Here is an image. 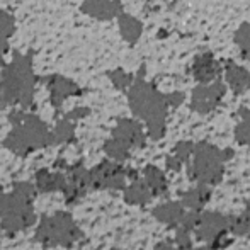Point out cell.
Instances as JSON below:
<instances>
[{
    "label": "cell",
    "instance_id": "cell-22",
    "mask_svg": "<svg viewBox=\"0 0 250 250\" xmlns=\"http://www.w3.org/2000/svg\"><path fill=\"white\" fill-rule=\"evenodd\" d=\"M38 184L43 191H55V189L65 188V177L60 172H48L41 170V174L38 175Z\"/></svg>",
    "mask_w": 250,
    "mask_h": 250
},
{
    "label": "cell",
    "instance_id": "cell-16",
    "mask_svg": "<svg viewBox=\"0 0 250 250\" xmlns=\"http://www.w3.org/2000/svg\"><path fill=\"white\" fill-rule=\"evenodd\" d=\"M225 75H227L228 85L235 94H242L250 89V73L244 66H238L237 63L230 62L225 66Z\"/></svg>",
    "mask_w": 250,
    "mask_h": 250
},
{
    "label": "cell",
    "instance_id": "cell-5",
    "mask_svg": "<svg viewBox=\"0 0 250 250\" xmlns=\"http://www.w3.org/2000/svg\"><path fill=\"white\" fill-rule=\"evenodd\" d=\"M233 235V218L218 211H201L194 225V238H199L209 250L225 249Z\"/></svg>",
    "mask_w": 250,
    "mask_h": 250
},
{
    "label": "cell",
    "instance_id": "cell-14",
    "mask_svg": "<svg viewBox=\"0 0 250 250\" xmlns=\"http://www.w3.org/2000/svg\"><path fill=\"white\" fill-rule=\"evenodd\" d=\"M220 72V65H218V62L213 58L211 53H204V55L196 56L194 65H192V73H194V79L199 83L213 82V80L218 79Z\"/></svg>",
    "mask_w": 250,
    "mask_h": 250
},
{
    "label": "cell",
    "instance_id": "cell-24",
    "mask_svg": "<svg viewBox=\"0 0 250 250\" xmlns=\"http://www.w3.org/2000/svg\"><path fill=\"white\" fill-rule=\"evenodd\" d=\"M233 235L250 238V204L237 218H233Z\"/></svg>",
    "mask_w": 250,
    "mask_h": 250
},
{
    "label": "cell",
    "instance_id": "cell-25",
    "mask_svg": "<svg viewBox=\"0 0 250 250\" xmlns=\"http://www.w3.org/2000/svg\"><path fill=\"white\" fill-rule=\"evenodd\" d=\"M235 43L240 48L242 55L250 62V24H242L235 33Z\"/></svg>",
    "mask_w": 250,
    "mask_h": 250
},
{
    "label": "cell",
    "instance_id": "cell-9",
    "mask_svg": "<svg viewBox=\"0 0 250 250\" xmlns=\"http://www.w3.org/2000/svg\"><path fill=\"white\" fill-rule=\"evenodd\" d=\"M41 82H44L46 89L50 90V101L51 105L60 111L68 97H75L82 94V89L79 87V83H75L73 80L66 79L63 75H58V73H51V75L41 77Z\"/></svg>",
    "mask_w": 250,
    "mask_h": 250
},
{
    "label": "cell",
    "instance_id": "cell-6",
    "mask_svg": "<svg viewBox=\"0 0 250 250\" xmlns=\"http://www.w3.org/2000/svg\"><path fill=\"white\" fill-rule=\"evenodd\" d=\"M0 211L3 214V227L10 230L26 228L33 220L31 211V188L22 184L19 191L5 196L0 201Z\"/></svg>",
    "mask_w": 250,
    "mask_h": 250
},
{
    "label": "cell",
    "instance_id": "cell-15",
    "mask_svg": "<svg viewBox=\"0 0 250 250\" xmlns=\"http://www.w3.org/2000/svg\"><path fill=\"white\" fill-rule=\"evenodd\" d=\"M211 198V188L203 184H198L196 188L189 189L184 196H182L181 203L184 204V208L191 213H201L204 209L208 203H209Z\"/></svg>",
    "mask_w": 250,
    "mask_h": 250
},
{
    "label": "cell",
    "instance_id": "cell-26",
    "mask_svg": "<svg viewBox=\"0 0 250 250\" xmlns=\"http://www.w3.org/2000/svg\"><path fill=\"white\" fill-rule=\"evenodd\" d=\"M109 79L114 83L116 89H119V90H128L129 85L133 83V75L126 73L123 68H116V70H112V72H109Z\"/></svg>",
    "mask_w": 250,
    "mask_h": 250
},
{
    "label": "cell",
    "instance_id": "cell-29",
    "mask_svg": "<svg viewBox=\"0 0 250 250\" xmlns=\"http://www.w3.org/2000/svg\"><path fill=\"white\" fill-rule=\"evenodd\" d=\"M188 250H209L208 247H201V249H194V247H191V249H188Z\"/></svg>",
    "mask_w": 250,
    "mask_h": 250
},
{
    "label": "cell",
    "instance_id": "cell-12",
    "mask_svg": "<svg viewBox=\"0 0 250 250\" xmlns=\"http://www.w3.org/2000/svg\"><path fill=\"white\" fill-rule=\"evenodd\" d=\"M80 12L97 21H111L123 12V5L119 0H82Z\"/></svg>",
    "mask_w": 250,
    "mask_h": 250
},
{
    "label": "cell",
    "instance_id": "cell-8",
    "mask_svg": "<svg viewBox=\"0 0 250 250\" xmlns=\"http://www.w3.org/2000/svg\"><path fill=\"white\" fill-rule=\"evenodd\" d=\"M225 92H227V87H225L223 82L213 80L209 83H201L192 92L191 109L199 112V114H208V112L214 111L218 107Z\"/></svg>",
    "mask_w": 250,
    "mask_h": 250
},
{
    "label": "cell",
    "instance_id": "cell-11",
    "mask_svg": "<svg viewBox=\"0 0 250 250\" xmlns=\"http://www.w3.org/2000/svg\"><path fill=\"white\" fill-rule=\"evenodd\" d=\"M112 140H116L118 143H121L123 146H126L129 151L135 148H142L145 146V131H143L142 125L138 121L133 119H121L116 125V128L112 129Z\"/></svg>",
    "mask_w": 250,
    "mask_h": 250
},
{
    "label": "cell",
    "instance_id": "cell-27",
    "mask_svg": "<svg viewBox=\"0 0 250 250\" xmlns=\"http://www.w3.org/2000/svg\"><path fill=\"white\" fill-rule=\"evenodd\" d=\"M155 250H179L177 245L170 244V242H160V244L155 247Z\"/></svg>",
    "mask_w": 250,
    "mask_h": 250
},
{
    "label": "cell",
    "instance_id": "cell-21",
    "mask_svg": "<svg viewBox=\"0 0 250 250\" xmlns=\"http://www.w3.org/2000/svg\"><path fill=\"white\" fill-rule=\"evenodd\" d=\"M126 201L131 204H136V206H143V204H148L150 199L153 198V194L150 192L148 186L145 184V181H135L126 188Z\"/></svg>",
    "mask_w": 250,
    "mask_h": 250
},
{
    "label": "cell",
    "instance_id": "cell-4",
    "mask_svg": "<svg viewBox=\"0 0 250 250\" xmlns=\"http://www.w3.org/2000/svg\"><path fill=\"white\" fill-rule=\"evenodd\" d=\"M231 157V150H220L209 143H198L194 145L192 155L189 158V170L191 177L198 184L214 188L225 177L227 162Z\"/></svg>",
    "mask_w": 250,
    "mask_h": 250
},
{
    "label": "cell",
    "instance_id": "cell-23",
    "mask_svg": "<svg viewBox=\"0 0 250 250\" xmlns=\"http://www.w3.org/2000/svg\"><path fill=\"white\" fill-rule=\"evenodd\" d=\"M235 138L240 145L250 146V111L242 109L240 112V123L235 128Z\"/></svg>",
    "mask_w": 250,
    "mask_h": 250
},
{
    "label": "cell",
    "instance_id": "cell-20",
    "mask_svg": "<svg viewBox=\"0 0 250 250\" xmlns=\"http://www.w3.org/2000/svg\"><path fill=\"white\" fill-rule=\"evenodd\" d=\"M16 34V17L9 10H0V53L9 51V40Z\"/></svg>",
    "mask_w": 250,
    "mask_h": 250
},
{
    "label": "cell",
    "instance_id": "cell-17",
    "mask_svg": "<svg viewBox=\"0 0 250 250\" xmlns=\"http://www.w3.org/2000/svg\"><path fill=\"white\" fill-rule=\"evenodd\" d=\"M118 24H119V31H121L123 40L128 44H135L140 40L143 33V24L140 22L136 17L129 16V14L121 12L118 16Z\"/></svg>",
    "mask_w": 250,
    "mask_h": 250
},
{
    "label": "cell",
    "instance_id": "cell-10",
    "mask_svg": "<svg viewBox=\"0 0 250 250\" xmlns=\"http://www.w3.org/2000/svg\"><path fill=\"white\" fill-rule=\"evenodd\" d=\"M90 182L99 188L123 189L126 182V172L118 162H102L90 172Z\"/></svg>",
    "mask_w": 250,
    "mask_h": 250
},
{
    "label": "cell",
    "instance_id": "cell-19",
    "mask_svg": "<svg viewBox=\"0 0 250 250\" xmlns=\"http://www.w3.org/2000/svg\"><path fill=\"white\" fill-rule=\"evenodd\" d=\"M194 145L191 142H181L172 151V155H168L167 158V167L172 172H181L184 168V165L189 164V158L192 155Z\"/></svg>",
    "mask_w": 250,
    "mask_h": 250
},
{
    "label": "cell",
    "instance_id": "cell-7",
    "mask_svg": "<svg viewBox=\"0 0 250 250\" xmlns=\"http://www.w3.org/2000/svg\"><path fill=\"white\" fill-rule=\"evenodd\" d=\"M79 235L80 231L77 225L72 221V218L63 213L46 218L38 230L40 242L51 245H70L79 238Z\"/></svg>",
    "mask_w": 250,
    "mask_h": 250
},
{
    "label": "cell",
    "instance_id": "cell-18",
    "mask_svg": "<svg viewBox=\"0 0 250 250\" xmlns=\"http://www.w3.org/2000/svg\"><path fill=\"white\" fill-rule=\"evenodd\" d=\"M143 181L148 186L150 192L153 196H164L167 192V177L165 174L155 165H148V167L143 170Z\"/></svg>",
    "mask_w": 250,
    "mask_h": 250
},
{
    "label": "cell",
    "instance_id": "cell-3",
    "mask_svg": "<svg viewBox=\"0 0 250 250\" xmlns=\"http://www.w3.org/2000/svg\"><path fill=\"white\" fill-rule=\"evenodd\" d=\"M10 121L14 123V128L7 135L3 145L12 150L14 153L26 155L31 153L33 150L43 148V146L55 143L53 142V133L38 116L16 112V114L10 116Z\"/></svg>",
    "mask_w": 250,
    "mask_h": 250
},
{
    "label": "cell",
    "instance_id": "cell-13",
    "mask_svg": "<svg viewBox=\"0 0 250 250\" xmlns=\"http://www.w3.org/2000/svg\"><path fill=\"white\" fill-rule=\"evenodd\" d=\"M189 211L184 208V204L181 201H174V203H164L158 208H155L153 216L157 218V221H160L162 225L168 228H177L182 223V220L186 218Z\"/></svg>",
    "mask_w": 250,
    "mask_h": 250
},
{
    "label": "cell",
    "instance_id": "cell-2",
    "mask_svg": "<svg viewBox=\"0 0 250 250\" xmlns=\"http://www.w3.org/2000/svg\"><path fill=\"white\" fill-rule=\"evenodd\" d=\"M128 102L133 114L145 121L150 138H164L168 114V104L164 94L158 92L153 83L138 77L128 89Z\"/></svg>",
    "mask_w": 250,
    "mask_h": 250
},
{
    "label": "cell",
    "instance_id": "cell-1",
    "mask_svg": "<svg viewBox=\"0 0 250 250\" xmlns=\"http://www.w3.org/2000/svg\"><path fill=\"white\" fill-rule=\"evenodd\" d=\"M40 77L33 66V51H14L10 63L0 70V104L29 107L34 99V90Z\"/></svg>",
    "mask_w": 250,
    "mask_h": 250
},
{
    "label": "cell",
    "instance_id": "cell-28",
    "mask_svg": "<svg viewBox=\"0 0 250 250\" xmlns=\"http://www.w3.org/2000/svg\"><path fill=\"white\" fill-rule=\"evenodd\" d=\"M3 66H5V62H3V55L0 53V70H2Z\"/></svg>",
    "mask_w": 250,
    "mask_h": 250
}]
</instances>
